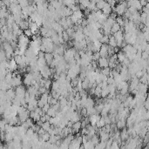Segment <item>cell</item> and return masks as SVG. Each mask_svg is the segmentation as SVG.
Instances as JSON below:
<instances>
[{
    "mask_svg": "<svg viewBox=\"0 0 149 149\" xmlns=\"http://www.w3.org/2000/svg\"><path fill=\"white\" fill-rule=\"evenodd\" d=\"M128 7H127V3L126 2H120L118 5H116V6L114 7L113 11L117 14L118 17H122L124 14L126 13V11H127Z\"/></svg>",
    "mask_w": 149,
    "mask_h": 149,
    "instance_id": "cell-1",
    "label": "cell"
},
{
    "mask_svg": "<svg viewBox=\"0 0 149 149\" xmlns=\"http://www.w3.org/2000/svg\"><path fill=\"white\" fill-rule=\"evenodd\" d=\"M77 52L78 51L73 47L66 49V52H65V53H64V58L66 59L67 63H69L70 61L75 59L74 57H75V54L77 53Z\"/></svg>",
    "mask_w": 149,
    "mask_h": 149,
    "instance_id": "cell-2",
    "label": "cell"
},
{
    "mask_svg": "<svg viewBox=\"0 0 149 149\" xmlns=\"http://www.w3.org/2000/svg\"><path fill=\"white\" fill-rule=\"evenodd\" d=\"M34 80L33 75H32V72H26L25 74L24 75V79H23V84L25 86H31L32 84V81Z\"/></svg>",
    "mask_w": 149,
    "mask_h": 149,
    "instance_id": "cell-3",
    "label": "cell"
},
{
    "mask_svg": "<svg viewBox=\"0 0 149 149\" xmlns=\"http://www.w3.org/2000/svg\"><path fill=\"white\" fill-rule=\"evenodd\" d=\"M40 74L43 77V79H49L50 77L52 76V70H51V67L49 66H44V68H42L40 70Z\"/></svg>",
    "mask_w": 149,
    "mask_h": 149,
    "instance_id": "cell-4",
    "label": "cell"
},
{
    "mask_svg": "<svg viewBox=\"0 0 149 149\" xmlns=\"http://www.w3.org/2000/svg\"><path fill=\"white\" fill-rule=\"evenodd\" d=\"M109 49H110L109 44H104L102 46V47L100 48V50L99 52L101 58H109Z\"/></svg>",
    "mask_w": 149,
    "mask_h": 149,
    "instance_id": "cell-5",
    "label": "cell"
},
{
    "mask_svg": "<svg viewBox=\"0 0 149 149\" xmlns=\"http://www.w3.org/2000/svg\"><path fill=\"white\" fill-rule=\"evenodd\" d=\"M18 66L17 62H16L15 58H12L11 59L9 60V67H8V72H16V71H18Z\"/></svg>",
    "mask_w": 149,
    "mask_h": 149,
    "instance_id": "cell-6",
    "label": "cell"
},
{
    "mask_svg": "<svg viewBox=\"0 0 149 149\" xmlns=\"http://www.w3.org/2000/svg\"><path fill=\"white\" fill-rule=\"evenodd\" d=\"M127 7L128 8L132 7V8H134V9L137 10L138 11H142V9H143L142 5H140V1H130V2H127Z\"/></svg>",
    "mask_w": 149,
    "mask_h": 149,
    "instance_id": "cell-7",
    "label": "cell"
},
{
    "mask_svg": "<svg viewBox=\"0 0 149 149\" xmlns=\"http://www.w3.org/2000/svg\"><path fill=\"white\" fill-rule=\"evenodd\" d=\"M15 92H16V96L24 98L27 90L25 89V86H24V85H20V86L17 87V88H15Z\"/></svg>",
    "mask_w": 149,
    "mask_h": 149,
    "instance_id": "cell-8",
    "label": "cell"
},
{
    "mask_svg": "<svg viewBox=\"0 0 149 149\" xmlns=\"http://www.w3.org/2000/svg\"><path fill=\"white\" fill-rule=\"evenodd\" d=\"M98 65H99V68L105 69L109 67V60L107 58H100L98 61Z\"/></svg>",
    "mask_w": 149,
    "mask_h": 149,
    "instance_id": "cell-9",
    "label": "cell"
},
{
    "mask_svg": "<svg viewBox=\"0 0 149 149\" xmlns=\"http://www.w3.org/2000/svg\"><path fill=\"white\" fill-rule=\"evenodd\" d=\"M44 58L47 63V66H50L52 64V62L54 61V56L52 53H44Z\"/></svg>",
    "mask_w": 149,
    "mask_h": 149,
    "instance_id": "cell-10",
    "label": "cell"
},
{
    "mask_svg": "<svg viewBox=\"0 0 149 149\" xmlns=\"http://www.w3.org/2000/svg\"><path fill=\"white\" fill-rule=\"evenodd\" d=\"M117 57H118V62L120 63V64H122V63L125 61L126 58V55L124 52H122V51H120L119 52L117 53Z\"/></svg>",
    "mask_w": 149,
    "mask_h": 149,
    "instance_id": "cell-11",
    "label": "cell"
},
{
    "mask_svg": "<svg viewBox=\"0 0 149 149\" xmlns=\"http://www.w3.org/2000/svg\"><path fill=\"white\" fill-rule=\"evenodd\" d=\"M112 11H113V7L110 6L108 4H107L105 7H104V9L102 10V12H103V14L107 15V17H110V15L112 14Z\"/></svg>",
    "mask_w": 149,
    "mask_h": 149,
    "instance_id": "cell-12",
    "label": "cell"
},
{
    "mask_svg": "<svg viewBox=\"0 0 149 149\" xmlns=\"http://www.w3.org/2000/svg\"><path fill=\"white\" fill-rule=\"evenodd\" d=\"M108 44H109V46H111L112 48L118 47L117 41H116V39L114 38L113 36H110V39H109V43H108Z\"/></svg>",
    "mask_w": 149,
    "mask_h": 149,
    "instance_id": "cell-13",
    "label": "cell"
},
{
    "mask_svg": "<svg viewBox=\"0 0 149 149\" xmlns=\"http://www.w3.org/2000/svg\"><path fill=\"white\" fill-rule=\"evenodd\" d=\"M110 94V91H109V87L106 86L104 87V88H102V92H101V97L104 98V99H106V98H107L108 96Z\"/></svg>",
    "mask_w": 149,
    "mask_h": 149,
    "instance_id": "cell-14",
    "label": "cell"
},
{
    "mask_svg": "<svg viewBox=\"0 0 149 149\" xmlns=\"http://www.w3.org/2000/svg\"><path fill=\"white\" fill-rule=\"evenodd\" d=\"M82 127V123H81L80 121L79 122H76V123H73L72 125V132H79V129Z\"/></svg>",
    "mask_w": 149,
    "mask_h": 149,
    "instance_id": "cell-15",
    "label": "cell"
},
{
    "mask_svg": "<svg viewBox=\"0 0 149 149\" xmlns=\"http://www.w3.org/2000/svg\"><path fill=\"white\" fill-rule=\"evenodd\" d=\"M107 4V2H106V1H97V3H96L97 9L99 10V11H102Z\"/></svg>",
    "mask_w": 149,
    "mask_h": 149,
    "instance_id": "cell-16",
    "label": "cell"
},
{
    "mask_svg": "<svg viewBox=\"0 0 149 149\" xmlns=\"http://www.w3.org/2000/svg\"><path fill=\"white\" fill-rule=\"evenodd\" d=\"M121 30V27H120V25L119 24L116 22L115 24H113V26H112V34H113L114 33H116V32H120V31Z\"/></svg>",
    "mask_w": 149,
    "mask_h": 149,
    "instance_id": "cell-17",
    "label": "cell"
},
{
    "mask_svg": "<svg viewBox=\"0 0 149 149\" xmlns=\"http://www.w3.org/2000/svg\"><path fill=\"white\" fill-rule=\"evenodd\" d=\"M72 15L75 16V17H76L79 20H82L83 17H84V12H83V11H81V10H79V11L73 12Z\"/></svg>",
    "mask_w": 149,
    "mask_h": 149,
    "instance_id": "cell-18",
    "label": "cell"
},
{
    "mask_svg": "<svg viewBox=\"0 0 149 149\" xmlns=\"http://www.w3.org/2000/svg\"><path fill=\"white\" fill-rule=\"evenodd\" d=\"M100 72L102 73V74L105 75V76L110 77V76H111V73H112V70H111V68L107 67V68H105V69H101Z\"/></svg>",
    "mask_w": 149,
    "mask_h": 149,
    "instance_id": "cell-19",
    "label": "cell"
},
{
    "mask_svg": "<svg viewBox=\"0 0 149 149\" xmlns=\"http://www.w3.org/2000/svg\"><path fill=\"white\" fill-rule=\"evenodd\" d=\"M52 126V125H51L50 122H49V121H46V122H44V123H43V124H42V126H41V127H42L43 129H44L46 132H49V130H50L51 128H52V126Z\"/></svg>",
    "mask_w": 149,
    "mask_h": 149,
    "instance_id": "cell-20",
    "label": "cell"
},
{
    "mask_svg": "<svg viewBox=\"0 0 149 149\" xmlns=\"http://www.w3.org/2000/svg\"><path fill=\"white\" fill-rule=\"evenodd\" d=\"M52 79H46V82H44V87L46 88V90H50V89H52Z\"/></svg>",
    "mask_w": 149,
    "mask_h": 149,
    "instance_id": "cell-21",
    "label": "cell"
},
{
    "mask_svg": "<svg viewBox=\"0 0 149 149\" xmlns=\"http://www.w3.org/2000/svg\"><path fill=\"white\" fill-rule=\"evenodd\" d=\"M60 88V84L58 81H52V91H58Z\"/></svg>",
    "mask_w": 149,
    "mask_h": 149,
    "instance_id": "cell-22",
    "label": "cell"
},
{
    "mask_svg": "<svg viewBox=\"0 0 149 149\" xmlns=\"http://www.w3.org/2000/svg\"><path fill=\"white\" fill-rule=\"evenodd\" d=\"M101 92H102V88H100L99 86H96L95 88V92H94V96L95 97H97L98 99H99V97H101Z\"/></svg>",
    "mask_w": 149,
    "mask_h": 149,
    "instance_id": "cell-23",
    "label": "cell"
},
{
    "mask_svg": "<svg viewBox=\"0 0 149 149\" xmlns=\"http://www.w3.org/2000/svg\"><path fill=\"white\" fill-rule=\"evenodd\" d=\"M109 39H110V36H107V35H103V37L100 38V42L102 44H108V43H109Z\"/></svg>",
    "mask_w": 149,
    "mask_h": 149,
    "instance_id": "cell-24",
    "label": "cell"
},
{
    "mask_svg": "<svg viewBox=\"0 0 149 149\" xmlns=\"http://www.w3.org/2000/svg\"><path fill=\"white\" fill-rule=\"evenodd\" d=\"M126 120H120L119 121H117V126L118 128H124L126 126Z\"/></svg>",
    "mask_w": 149,
    "mask_h": 149,
    "instance_id": "cell-25",
    "label": "cell"
},
{
    "mask_svg": "<svg viewBox=\"0 0 149 149\" xmlns=\"http://www.w3.org/2000/svg\"><path fill=\"white\" fill-rule=\"evenodd\" d=\"M63 39H64L65 42L71 41V38H70V36L68 35V33L66 32V31H64V32H63Z\"/></svg>",
    "mask_w": 149,
    "mask_h": 149,
    "instance_id": "cell-26",
    "label": "cell"
},
{
    "mask_svg": "<svg viewBox=\"0 0 149 149\" xmlns=\"http://www.w3.org/2000/svg\"><path fill=\"white\" fill-rule=\"evenodd\" d=\"M24 34L26 37H28V38H31V37L32 38V36H33V33H32V31H31L30 29H27V30L24 31Z\"/></svg>",
    "mask_w": 149,
    "mask_h": 149,
    "instance_id": "cell-27",
    "label": "cell"
},
{
    "mask_svg": "<svg viewBox=\"0 0 149 149\" xmlns=\"http://www.w3.org/2000/svg\"><path fill=\"white\" fill-rule=\"evenodd\" d=\"M126 136H127V130L126 129H123V131L120 133V137H121L122 140H125L126 138Z\"/></svg>",
    "mask_w": 149,
    "mask_h": 149,
    "instance_id": "cell-28",
    "label": "cell"
},
{
    "mask_svg": "<svg viewBox=\"0 0 149 149\" xmlns=\"http://www.w3.org/2000/svg\"><path fill=\"white\" fill-rule=\"evenodd\" d=\"M144 107L146 109V111H149V98L146 99V100L144 103Z\"/></svg>",
    "mask_w": 149,
    "mask_h": 149,
    "instance_id": "cell-29",
    "label": "cell"
},
{
    "mask_svg": "<svg viewBox=\"0 0 149 149\" xmlns=\"http://www.w3.org/2000/svg\"><path fill=\"white\" fill-rule=\"evenodd\" d=\"M140 5H142V7H145L148 3V2H146V1H140Z\"/></svg>",
    "mask_w": 149,
    "mask_h": 149,
    "instance_id": "cell-30",
    "label": "cell"
}]
</instances>
